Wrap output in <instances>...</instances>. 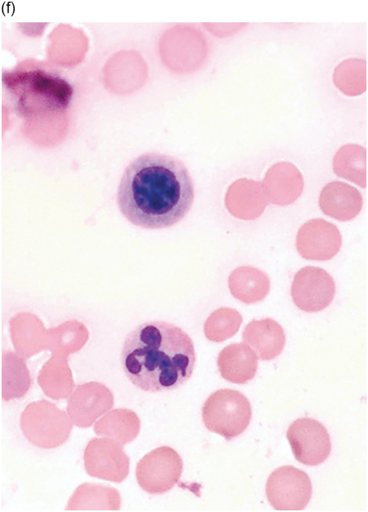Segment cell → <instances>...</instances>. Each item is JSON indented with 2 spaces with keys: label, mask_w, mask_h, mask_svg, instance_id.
Instances as JSON below:
<instances>
[{
  "label": "cell",
  "mask_w": 368,
  "mask_h": 512,
  "mask_svg": "<svg viewBox=\"0 0 368 512\" xmlns=\"http://www.w3.org/2000/svg\"><path fill=\"white\" fill-rule=\"evenodd\" d=\"M194 187L185 164L158 152L139 156L126 166L117 200L122 214L131 224L147 229L171 227L189 212Z\"/></svg>",
  "instance_id": "1"
},
{
  "label": "cell",
  "mask_w": 368,
  "mask_h": 512,
  "mask_svg": "<svg viewBox=\"0 0 368 512\" xmlns=\"http://www.w3.org/2000/svg\"><path fill=\"white\" fill-rule=\"evenodd\" d=\"M193 342L179 326L165 321L143 322L126 336L121 364L129 380L149 392L175 389L191 377L195 364Z\"/></svg>",
  "instance_id": "2"
},
{
  "label": "cell",
  "mask_w": 368,
  "mask_h": 512,
  "mask_svg": "<svg viewBox=\"0 0 368 512\" xmlns=\"http://www.w3.org/2000/svg\"><path fill=\"white\" fill-rule=\"evenodd\" d=\"M159 53L164 64L177 74H187L200 68L209 54V46L203 33L188 24H177L167 29L160 37Z\"/></svg>",
  "instance_id": "3"
},
{
  "label": "cell",
  "mask_w": 368,
  "mask_h": 512,
  "mask_svg": "<svg viewBox=\"0 0 368 512\" xmlns=\"http://www.w3.org/2000/svg\"><path fill=\"white\" fill-rule=\"evenodd\" d=\"M73 425L67 412L45 400L27 404L20 416V426L25 438L44 449L54 448L64 443Z\"/></svg>",
  "instance_id": "4"
},
{
  "label": "cell",
  "mask_w": 368,
  "mask_h": 512,
  "mask_svg": "<svg viewBox=\"0 0 368 512\" xmlns=\"http://www.w3.org/2000/svg\"><path fill=\"white\" fill-rule=\"evenodd\" d=\"M202 416L206 428L230 440L243 433L252 417L249 401L241 392L218 390L204 404Z\"/></svg>",
  "instance_id": "5"
},
{
  "label": "cell",
  "mask_w": 368,
  "mask_h": 512,
  "mask_svg": "<svg viewBox=\"0 0 368 512\" xmlns=\"http://www.w3.org/2000/svg\"><path fill=\"white\" fill-rule=\"evenodd\" d=\"M182 470V460L177 452L170 446H162L149 452L138 462L135 474L143 490L159 494L178 482Z\"/></svg>",
  "instance_id": "6"
},
{
  "label": "cell",
  "mask_w": 368,
  "mask_h": 512,
  "mask_svg": "<svg viewBox=\"0 0 368 512\" xmlns=\"http://www.w3.org/2000/svg\"><path fill=\"white\" fill-rule=\"evenodd\" d=\"M312 486L308 475L292 466L275 470L266 484V494L271 506L277 510H300L308 504Z\"/></svg>",
  "instance_id": "7"
},
{
  "label": "cell",
  "mask_w": 368,
  "mask_h": 512,
  "mask_svg": "<svg viewBox=\"0 0 368 512\" xmlns=\"http://www.w3.org/2000/svg\"><path fill=\"white\" fill-rule=\"evenodd\" d=\"M287 439L296 460L314 466L323 462L331 450V442L326 427L310 418H299L289 426Z\"/></svg>",
  "instance_id": "8"
},
{
  "label": "cell",
  "mask_w": 368,
  "mask_h": 512,
  "mask_svg": "<svg viewBox=\"0 0 368 512\" xmlns=\"http://www.w3.org/2000/svg\"><path fill=\"white\" fill-rule=\"evenodd\" d=\"M83 460L87 473L93 477L121 482L129 472V458L122 445L111 438L91 439L85 448Z\"/></svg>",
  "instance_id": "9"
},
{
  "label": "cell",
  "mask_w": 368,
  "mask_h": 512,
  "mask_svg": "<svg viewBox=\"0 0 368 512\" xmlns=\"http://www.w3.org/2000/svg\"><path fill=\"white\" fill-rule=\"evenodd\" d=\"M336 286L333 277L325 270L306 266L295 274L291 293L295 305L307 312H317L333 300Z\"/></svg>",
  "instance_id": "10"
},
{
  "label": "cell",
  "mask_w": 368,
  "mask_h": 512,
  "mask_svg": "<svg viewBox=\"0 0 368 512\" xmlns=\"http://www.w3.org/2000/svg\"><path fill=\"white\" fill-rule=\"evenodd\" d=\"M342 238L339 230L322 218L310 220L298 230L297 250L306 260L324 261L332 258L339 252Z\"/></svg>",
  "instance_id": "11"
},
{
  "label": "cell",
  "mask_w": 368,
  "mask_h": 512,
  "mask_svg": "<svg viewBox=\"0 0 368 512\" xmlns=\"http://www.w3.org/2000/svg\"><path fill=\"white\" fill-rule=\"evenodd\" d=\"M112 392L97 382L79 384L72 392L67 402L66 412L75 426L87 428L113 405Z\"/></svg>",
  "instance_id": "12"
},
{
  "label": "cell",
  "mask_w": 368,
  "mask_h": 512,
  "mask_svg": "<svg viewBox=\"0 0 368 512\" xmlns=\"http://www.w3.org/2000/svg\"><path fill=\"white\" fill-rule=\"evenodd\" d=\"M106 72L109 88L115 94H126L144 85L148 68L141 56L136 51L122 50L111 58Z\"/></svg>",
  "instance_id": "13"
},
{
  "label": "cell",
  "mask_w": 368,
  "mask_h": 512,
  "mask_svg": "<svg viewBox=\"0 0 368 512\" xmlns=\"http://www.w3.org/2000/svg\"><path fill=\"white\" fill-rule=\"evenodd\" d=\"M9 330L15 352L25 359L48 348V330L33 314H16L9 320Z\"/></svg>",
  "instance_id": "14"
},
{
  "label": "cell",
  "mask_w": 368,
  "mask_h": 512,
  "mask_svg": "<svg viewBox=\"0 0 368 512\" xmlns=\"http://www.w3.org/2000/svg\"><path fill=\"white\" fill-rule=\"evenodd\" d=\"M319 204L327 216L345 222L354 218L359 214L363 200L356 188L343 182L333 181L322 190Z\"/></svg>",
  "instance_id": "15"
},
{
  "label": "cell",
  "mask_w": 368,
  "mask_h": 512,
  "mask_svg": "<svg viewBox=\"0 0 368 512\" xmlns=\"http://www.w3.org/2000/svg\"><path fill=\"white\" fill-rule=\"evenodd\" d=\"M243 340L262 360L278 356L285 344L284 330L275 320L266 318L253 320L244 328Z\"/></svg>",
  "instance_id": "16"
},
{
  "label": "cell",
  "mask_w": 368,
  "mask_h": 512,
  "mask_svg": "<svg viewBox=\"0 0 368 512\" xmlns=\"http://www.w3.org/2000/svg\"><path fill=\"white\" fill-rule=\"evenodd\" d=\"M217 364L221 376L229 382L243 384L255 376L258 358L246 344H233L225 347L219 353Z\"/></svg>",
  "instance_id": "17"
},
{
  "label": "cell",
  "mask_w": 368,
  "mask_h": 512,
  "mask_svg": "<svg viewBox=\"0 0 368 512\" xmlns=\"http://www.w3.org/2000/svg\"><path fill=\"white\" fill-rule=\"evenodd\" d=\"M67 358L52 354L37 376V382L44 394L55 400L69 397L74 390L72 374Z\"/></svg>",
  "instance_id": "18"
},
{
  "label": "cell",
  "mask_w": 368,
  "mask_h": 512,
  "mask_svg": "<svg viewBox=\"0 0 368 512\" xmlns=\"http://www.w3.org/2000/svg\"><path fill=\"white\" fill-rule=\"evenodd\" d=\"M121 496L118 490L111 486L85 482L73 492L65 507L66 510H119Z\"/></svg>",
  "instance_id": "19"
},
{
  "label": "cell",
  "mask_w": 368,
  "mask_h": 512,
  "mask_svg": "<svg viewBox=\"0 0 368 512\" xmlns=\"http://www.w3.org/2000/svg\"><path fill=\"white\" fill-rule=\"evenodd\" d=\"M31 378L25 358L15 352L1 355V398L9 401L23 397L29 390Z\"/></svg>",
  "instance_id": "20"
},
{
  "label": "cell",
  "mask_w": 368,
  "mask_h": 512,
  "mask_svg": "<svg viewBox=\"0 0 368 512\" xmlns=\"http://www.w3.org/2000/svg\"><path fill=\"white\" fill-rule=\"evenodd\" d=\"M140 420L137 414L127 408H117L106 413L94 426L95 433L114 439L122 446L133 441L138 436Z\"/></svg>",
  "instance_id": "21"
},
{
  "label": "cell",
  "mask_w": 368,
  "mask_h": 512,
  "mask_svg": "<svg viewBox=\"0 0 368 512\" xmlns=\"http://www.w3.org/2000/svg\"><path fill=\"white\" fill-rule=\"evenodd\" d=\"M333 169L339 177L367 186V150L356 144L342 146L333 158Z\"/></svg>",
  "instance_id": "22"
},
{
  "label": "cell",
  "mask_w": 368,
  "mask_h": 512,
  "mask_svg": "<svg viewBox=\"0 0 368 512\" xmlns=\"http://www.w3.org/2000/svg\"><path fill=\"white\" fill-rule=\"evenodd\" d=\"M48 330V350L52 354L66 357L80 350L89 338L85 326L75 320H67Z\"/></svg>",
  "instance_id": "23"
},
{
  "label": "cell",
  "mask_w": 368,
  "mask_h": 512,
  "mask_svg": "<svg viewBox=\"0 0 368 512\" xmlns=\"http://www.w3.org/2000/svg\"><path fill=\"white\" fill-rule=\"evenodd\" d=\"M335 85L347 96H354L367 89V62L358 58H351L341 62L333 74Z\"/></svg>",
  "instance_id": "24"
},
{
  "label": "cell",
  "mask_w": 368,
  "mask_h": 512,
  "mask_svg": "<svg viewBox=\"0 0 368 512\" xmlns=\"http://www.w3.org/2000/svg\"><path fill=\"white\" fill-rule=\"evenodd\" d=\"M274 186V200L281 205L293 203L302 194L304 186L302 174L293 164L284 162L277 164L273 168Z\"/></svg>",
  "instance_id": "25"
},
{
  "label": "cell",
  "mask_w": 368,
  "mask_h": 512,
  "mask_svg": "<svg viewBox=\"0 0 368 512\" xmlns=\"http://www.w3.org/2000/svg\"><path fill=\"white\" fill-rule=\"evenodd\" d=\"M242 322L241 314L230 308H221L214 312L204 324L206 338L214 342H221L233 336Z\"/></svg>",
  "instance_id": "26"
},
{
  "label": "cell",
  "mask_w": 368,
  "mask_h": 512,
  "mask_svg": "<svg viewBox=\"0 0 368 512\" xmlns=\"http://www.w3.org/2000/svg\"><path fill=\"white\" fill-rule=\"evenodd\" d=\"M203 25L206 30L213 35L218 37H226L237 32L246 25V23L205 22Z\"/></svg>",
  "instance_id": "27"
}]
</instances>
